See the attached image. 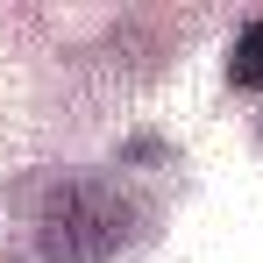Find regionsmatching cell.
<instances>
[{
  "label": "cell",
  "instance_id": "cell-1",
  "mask_svg": "<svg viewBox=\"0 0 263 263\" xmlns=\"http://www.w3.org/2000/svg\"><path fill=\"white\" fill-rule=\"evenodd\" d=\"M228 79H235L242 92H249V86H263V22L235 36V57H228Z\"/></svg>",
  "mask_w": 263,
  "mask_h": 263
}]
</instances>
